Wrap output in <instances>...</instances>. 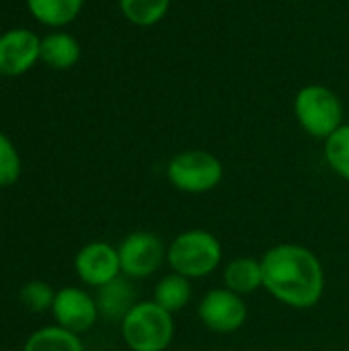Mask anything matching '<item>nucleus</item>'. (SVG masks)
Instances as JSON below:
<instances>
[{"instance_id": "f257e3e1", "label": "nucleus", "mask_w": 349, "mask_h": 351, "mask_svg": "<svg viewBox=\"0 0 349 351\" xmlns=\"http://www.w3.org/2000/svg\"><path fill=\"white\" fill-rule=\"evenodd\" d=\"M263 288L288 308L309 311L325 294V269L321 259L304 245L282 243L261 257Z\"/></svg>"}, {"instance_id": "f03ea898", "label": "nucleus", "mask_w": 349, "mask_h": 351, "mask_svg": "<svg viewBox=\"0 0 349 351\" xmlns=\"http://www.w3.org/2000/svg\"><path fill=\"white\" fill-rule=\"evenodd\" d=\"M222 263V245L210 230L191 228L179 232L167 245V265L171 271L187 278L202 280L212 276Z\"/></svg>"}, {"instance_id": "7ed1b4c3", "label": "nucleus", "mask_w": 349, "mask_h": 351, "mask_svg": "<svg viewBox=\"0 0 349 351\" xmlns=\"http://www.w3.org/2000/svg\"><path fill=\"white\" fill-rule=\"evenodd\" d=\"M123 343L132 351H167L175 337V321L154 300L136 302L119 323Z\"/></svg>"}, {"instance_id": "20e7f679", "label": "nucleus", "mask_w": 349, "mask_h": 351, "mask_svg": "<svg viewBox=\"0 0 349 351\" xmlns=\"http://www.w3.org/2000/svg\"><path fill=\"white\" fill-rule=\"evenodd\" d=\"M294 115L309 136L327 140L344 125V103L329 86L306 84L296 93Z\"/></svg>"}, {"instance_id": "39448f33", "label": "nucleus", "mask_w": 349, "mask_h": 351, "mask_svg": "<svg viewBox=\"0 0 349 351\" xmlns=\"http://www.w3.org/2000/svg\"><path fill=\"white\" fill-rule=\"evenodd\" d=\"M224 177L220 158L208 150H183L175 154L167 165L169 183L183 193L200 195L216 189Z\"/></svg>"}, {"instance_id": "423d86ee", "label": "nucleus", "mask_w": 349, "mask_h": 351, "mask_svg": "<svg viewBox=\"0 0 349 351\" xmlns=\"http://www.w3.org/2000/svg\"><path fill=\"white\" fill-rule=\"evenodd\" d=\"M121 276L130 280H144L156 274L167 263L165 241L150 230L130 232L117 247Z\"/></svg>"}, {"instance_id": "0eeeda50", "label": "nucleus", "mask_w": 349, "mask_h": 351, "mask_svg": "<svg viewBox=\"0 0 349 351\" xmlns=\"http://www.w3.org/2000/svg\"><path fill=\"white\" fill-rule=\"evenodd\" d=\"M197 317L212 333L228 335L247 323L249 306L241 294H234L228 288H214L202 296L197 304Z\"/></svg>"}, {"instance_id": "6e6552de", "label": "nucleus", "mask_w": 349, "mask_h": 351, "mask_svg": "<svg viewBox=\"0 0 349 351\" xmlns=\"http://www.w3.org/2000/svg\"><path fill=\"white\" fill-rule=\"evenodd\" d=\"M51 317L56 325L76 335L86 333L101 319L95 296L78 286H66L56 292L51 304Z\"/></svg>"}, {"instance_id": "1a4fd4ad", "label": "nucleus", "mask_w": 349, "mask_h": 351, "mask_svg": "<svg viewBox=\"0 0 349 351\" xmlns=\"http://www.w3.org/2000/svg\"><path fill=\"white\" fill-rule=\"evenodd\" d=\"M74 271L84 286L101 288L121 276V263L117 247L105 241H93L84 245L74 257Z\"/></svg>"}, {"instance_id": "9d476101", "label": "nucleus", "mask_w": 349, "mask_h": 351, "mask_svg": "<svg viewBox=\"0 0 349 351\" xmlns=\"http://www.w3.org/2000/svg\"><path fill=\"white\" fill-rule=\"evenodd\" d=\"M41 60V37L29 29H10L0 35V74L21 76Z\"/></svg>"}, {"instance_id": "9b49d317", "label": "nucleus", "mask_w": 349, "mask_h": 351, "mask_svg": "<svg viewBox=\"0 0 349 351\" xmlns=\"http://www.w3.org/2000/svg\"><path fill=\"white\" fill-rule=\"evenodd\" d=\"M97 306H99V315L105 321L111 323H121L123 317L136 306V290L130 278L119 276L113 282L97 288Z\"/></svg>"}, {"instance_id": "f8f14e48", "label": "nucleus", "mask_w": 349, "mask_h": 351, "mask_svg": "<svg viewBox=\"0 0 349 351\" xmlns=\"http://www.w3.org/2000/svg\"><path fill=\"white\" fill-rule=\"evenodd\" d=\"M224 288L232 290L234 294H253L259 288H263V269L261 259L253 257H237L230 263H226L222 271Z\"/></svg>"}, {"instance_id": "ddd939ff", "label": "nucleus", "mask_w": 349, "mask_h": 351, "mask_svg": "<svg viewBox=\"0 0 349 351\" xmlns=\"http://www.w3.org/2000/svg\"><path fill=\"white\" fill-rule=\"evenodd\" d=\"M80 60V43L74 35L53 31L41 39V62L53 70H68Z\"/></svg>"}, {"instance_id": "4468645a", "label": "nucleus", "mask_w": 349, "mask_h": 351, "mask_svg": "<svg viewBox=\"0 0 349 351\" xmlns=\"http://www.w3.org/2000/svg\"><path fill=\"white\" fill-rule=\"evenodd\" d=\"M33 19L45 27H66L82 10L84 0H25Z\"/></svg>"}, {"instance_id": "2eb2a0df", "label": "nucleus", "mask_w": 349, "mask_h": 351, "mask_svg": "<svg viewBox=\"0 0 349 351\" xmlns=\"http://www.w3.org/2000/svg\"><path fill=\"white\" fill-rule=\"evenodd\" d=\"M191 280L171 271L167 276H163L158 280V284L154 286V292H152V300L163 306L165 311H169L171 315L183 311L189 302H191Z\"/></svg>"}, {"instance_id": "dca6fc26", "label": "nucleus", "mask_w": 349, "mask_h": 351, "mask_svg": "<svg viewBox=\"0 0 349 351\" xmlns=\"http://www.w3.org/2000/svg\"><path fill=\"white\" fill-rule=\"evenodd\" d=\"M23 351H84V346L80 335L60 325H47L29 335Z\"/></svg>"}, {"instance_id": "f3484780", "label": "nucleus", "mask_w": 349, "mask_h": 351, "mask_svg": "<svg viewBox=\"0 0 349 351\" xmlns=\"http://www.w3.org/2000/svg\"><path fill=\"white\" fill-rule=\"evenodd\" d=\"M119 8L132 25L154 27L167 16L171 0H119Z\"/></svg>"}, {"instance_id": "a211bd4d", "label": "nucleus", "mask_w": 349, "mask_h": 351, "mask_svg": "<svg viewBox=\"0 0 349 351\" xmlns=\"http://www.w3.org/2000/svg\"><path fill=\"white\" fill-rule=\"evenodd\" d=\"M323 152L329 169L349 183V123H344L325 140Z\"/></svg>"}, {"instance_id": "6ab92c4d", "label": "nucleus", "mask_w": 349, "mask_h": 351, "mask_svg": "<svg viewBox=\"0 0 349 351\" xmlns=\"http://www.w3.org/2000/svg\"><path fill=\"white\" fill-rule=\"evenodd\" d=\"M21 171H23V162L16 146L6 134L0 132V189L12 187L19 181Z\"/></svg>"}, {"instance_id": "aec40b11", "label": "nucleus", "mask_w": 349, "mask_h": 351, "mask_svg": "<svg viewBox=\"0 0 349 351\" xmlns=\"http://www.w3.org/2000/svg\"><path fill=\"white\" fill-rule=\"evenodd\" d=\"M19 298H21L23 306H27L31 313H45V311H51L56 292L51 290L49 284H45L41 280H33L21 288Z\"/></svg>"}]
</instances>
